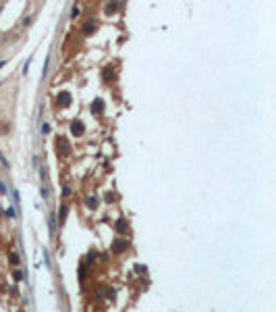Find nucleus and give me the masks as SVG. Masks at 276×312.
<instances>
[{"instance_id":"obj_4","label":"nucleus","mask_w":276,"mask_h":312,"mask_svg":"<svg viewBox=\"0 0 276 312\" xmlns=\"http://www.w3.org/2000/svg\"><path fill=\"white\" fill-rule=\"evenodd\" d=\"M68 100H71V96H68L66 92H62V94L58 96V102H60L62 106H66V104H68Z\"/></svg>"},{"instance_id":"obj_6","label":"nucleus","mask_w":276,"mask_h":312,"mask_svg":"<svg viewBox=\"0 0 276 312\" xmlns=\"http://www.w3.org/2000/svg\"><path fill=\"white\" fill-rule=\"evenodd\" d=\"M94 29H96V25H94V23H87V25H85V29H83V33H91Z\"/></svg>"},{"instance_id":"obj_10","label":"nucleus","mask_w":276,"mask_h":312,"mask_svg":"<svg viewBox=\"0 0 276 312\" xmlns=\"http://www.w3.org/2000/svg\"><path fill=\"white\" fill-rule=\"evenodd\" d=\"M116 9H119V4H108V6H106V11H108V13H114Z\"/></svg>"},{"instance_id":"obj_1","label":"nucleus","mask_w":276,"mask_h":312,"mask_svg":"<svg viewBox=\"0 0 276 312\" xmlns=\"http://www.w3.org/2000/svg\"><path fill=\"white\" fill-rule=\"evenodd\" d=\"M56 146H58V152L62 150V154H68V152H71V148H68V144H66V139H64V137H58Z\"/></svg>"},{"instance_id":"obj_2","label":"nucleus","mask_w":276,"mask_h":312,"mask_svg":"<svg viewBox=\"0 0 276 312\" xmlns=\"http://www.w3.org/2000/svg\"><path fill=\"white\" fill-rule=\"evenodd\" d=\"M71 131H73V135H81V133L85 131V127H83L81 121H75V123L71 125Z\"/></svg>"},{"instance_id":"obj_11","label":"nucleus","mask_w":276,"mask_h":312,"mask_svg":"<svg viewBox=\"0 0 276 312\" xmlns=\"http://www.w3.org/2000/svg\"><path fill=\"white\" fill-rule=\"evenodd\" d=\"M6 217H8V219H13V217H15V210H13V208H8V210H6Z\"/></svg>"},{"instance_id":"obj_5","label":"nucleus","mask_w":276,"mask_h":312,"mask_svg":"<svg viewBox=\"0 0 276 312\" xmlns=\"http://www.w3.org/2000/svg\"><path fill=\"white\" fill-rule=\"evenodd\" d=\"M87 206H89V208H96V206H98V198H96V196H89V198H87Z\"/></svg>"},{"instance_id":"obj_8","label":"nucleus","mask_w":276,"mask_h":312,"mask_svg":"<svg viewBox=\"0 0 276 312\" xmlns=\"http://www.w3.org/2000/svg\"><path fill=\"white\" fill-rule=\"evenodd\" d=\"M125 248H127V244H123V242H116V244H114V250H116V252H119V250H125Z\"/></svg>"},{"instance_id":"obj_9","label":"nucleus","mask_w":276,"mask_h":312,"mask_svg":"<svg viewBox=\"0 0 276 312\" xmlns=\"http://www.w3.org/2000/svg\"><path fill=\"white\" fill-rule=\"evenodd\" d=\"M116 229H119V231H121V233H123V231H125V229H127V225H125V221H123V219H121V221H119V225H116Z\"/></svg>"},{"instance_id":"obj_7","label":"nucleus","mask_w":276,"mask_h":312,"mask_svg":"<svg viewBox=\"0 0 276 312\" xmlns=\"http://www.w3.org/2000/svg\"><path fill=\"white\" fill-rule=\"evenodd\" d=\"M66 212H68V208H66V206H62V208H60V212H58V217H60V221H62V219L66 217Z\"/></svg>"},{"instance_id":"obj_3","label":"nucleus","mask_w":276,"mask_h":312,"mask_svg":"<svg viewBox=\"0 0 276 312\" xmlns=\"http://www.w3.org/2000/svg\"><path fill=\"white\" fill-rule=\"evenodd\" d=\"M102 108H104L102 100H96V104H91V112H96V114H100V112H102Z\"/></svg>"}]
</instances>
